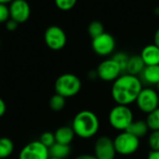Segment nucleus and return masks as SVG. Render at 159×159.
Segmentation results:
<instances>
[{"label": "nucleus", "instance_id": "f257e3e1", "mask_svg": "<svg viewBox=\"0 0 159 159\" xmlns=\"http://www.w3.org/2000/svg\"><path fill=\"white\" fill-rule=\"evenodd\" d=\"M143 90V82L137 76L123 74L113 83L111 95L117 105L129 106L136 99Z\"/></svg>", "mask_w": 159, "mask_h": 159}, {"label": "nucleus", "instance_id": "f03ea898", "mask_svg": "<svg viewBox=\"0 0 159 159\" xmlns=\"http://www.w3.org/2000/svg\"><path fill=\"white\" fill-rule=\"evenodd\" d=\"M72 128L77 137L85 140L90 139L98 133L100 120L93 112L88 110L81 111L74 117Z\"/></svg>", "mask_w": 159, "mask_h": 159}, {"label": "nucleus", "instance_id": "7ed1b4c3", "mask_svg": "<svg viewBox=\"0 0 159 159\" xmlns=\"http://www.w3.org/2000/svg\"><path fill=\"white\" fill-rule=\"evenodd\" d=\"M108 120L110 126L120 132L127 131L129 127L134 121L133 112L129 106L116 105L109 112Z\"/></svg>", "mask_w": 159, "mask_h": 159}, {"label": "nucleus", "instance_id": "20e7f679", "mask_svg": "<svg viewBox=\"0 0 159 159\" xmlns=\"http://www.w3.org/2000/svg\"><path fill=\"white\" fill-rule=\"evenodd\" d=\"M55 92L67 98L76 96L81 90L80 79L72 73H65L58 77L55 82Z\"/></svg>", "mask_w": 159, "mask_h": 159}, {"label": "nucleus", "instance_id": "39448f33", "mask_svg": "<svg viewBox=\"0 0 159 159\" xmlns=\"http://www.w3.org/2000/svg\"><path fill=\"white\" fill-rule=\"evenodd\" d=\"M113 141L116 154L121 156L133 155L140 147V139L128 131L120 132Z\"/></svg>", "mask_w": 159, "mask_h": 159}, {"label": "nucleus", "instance_id": "423d86ee", "mask_svg": "<svg viewBox=\"0 0 159 159\" xmlns=\"http://www.w3.org/2000/svg\"><path fill=\"white\" fill-rule=\"evenodd\" d=\"M139 110L144 113H151L158 108V93L152 88H143L136 99Z\"/></svg>", "mask_w": 159, "mask_h": 159}, {"label": "nucleus", "instance_id": "0eeeda50", "mask_svg": "<svg viewBox=\"0 0 159 159\" xmlns=\"http://www.w3.org/2000/svg\"><path fill=\"white\" fill-rule=\"evenodd\" d=\"M44 39L47 46L53 51L61 50L67 41L65 32L57 25H51L47 28L44 35Z\"/></svg>", "mask_w": 159, "mask_h": 159}, {"label": "nucleus", "instance_id": "6e6552de", "mask_svg": "<svg viewBox=\"0 0 159 159\" xmlns=\"http://www.w3.org/2000/svg\"><path fill=\"white\" fill-rule=\"evenodd\" d=\"M94 52L100 56H107L114 52L116 49V39L109 33H103L92 39L91 42Z\"/></svg>", "mask_w": 159, "mask_h": 159}, {"label": "nucleus", "instance_id": "1a4fd4ad", "mask_svg": "<svg viewBox=\"0 0 159 159\" xmlns=\"http://www.w3.org/2000/svg\"><path fill=\"white\" fill-rule=\"evenodd\" d=\"M19 159H49L48 148L39 141L31 142L20 150Z\"/></svg>", "mask_w": 159, "mask_h": 159}, {"label": "nucleus", "instance_id": "9d476101", "mask_svg": "<svg viewBox=\"0 0 159 159\" xmlns=\"http://www.w3.org/2000/svg\"><path fill=\"white\" fill-rule=\"evenodd\" d=\"M96 72L98 78L104 82H115L119 76H121L122 70L119 66L111 58L100 63Z\"/></svg>", "mask_w": 159, "mask_h": 159}, {"label": "nucleus", "instance_id": "9b49d317", "mask_svg": "<svg viewBox=\"0 0 159 159\" xmlns=\"http://www.w3.org/2000/svg\"><path fill=\"white\" fill-rule=\"evenodd\" d=\"M116 155L114 141L107 136L99 137L94 145V156L98 159H115Z\"/></svg>", "mask_w": 159, "mask_h": 159}, {"label": "nucleus", "instance_id": "f8f14e48", "mask_svg": "<svg viewBox=\"0 0 159 159\" xmlns=\"http://www.w3.org/2000/svg\"><path fill=\"white\" fill-rule=\"evenodd\" d=\"M8 8L10 19L14 20L18 23L25 22L31 14L30 5L26 0H13Z\"/></svg>", "mask_w": 159, "mask_h": 159}, {"label": "nucleus", "instance_id": "ddd939ff", "mask_svg": "<svg viewBox=\"0 0 159 159\" xmlns=\"http://www.w3.org/2000/svg\"><path fill=\"white\" fill-rule=\"evenodd\" d=\"M141 57L147 66H158L159 65V48L154 43L146 45L141 52Z\"/></svg>", "mask_w": 159, "mask_h": 159}, {"label": "nucleus", "instance_id": "4468645a", "mask_svg": "<svg viewBox=\"0 0 159 159\" xmlns=\"http://www.w3.org/2000/svg\"><path fill=\"white\" fill-rule=\"evenodd\" d=\"M54 136H55L56 142L64 144V145H70V143L73 142L75 134L72 127L63 126V127H59L55 131Z\"/></svg>", "mask_w": 159, "mask_h": 159}, {"label": "nucleus", "instance_id": "2eb2a0df", "mask_svg": "<svg viewBox=\"0 0 159 159\" xmlns=\"http://www.w3.org/2000/svg\"><path fill=\"white\" fill-rule=\"evenodd\" d=\"M142 79L144 82L150 85H156L159 83V65L158 66H147L141 73Z\"/></svg>", "mask_w": 159, "mask_h": 159}, {"label": "nucleus", "instance_id": "dca6fc26", "mask_svg": "<svg viewBox=\"0 0 159 159\" xmlns=\"http://www.w3.org/2000/svg\"><path fill=\"white\" fill-rule=\"evenodd\" d=\"M144 67H145V65H144L141 55H132L129 59L126 71H127V74H129L132 76H137L143 72Z\"/></svg>", "mask_w": 159, "mask_h": 159}, {"label": "nucleus", "instance_id": "f3484780", "mask_svg": "<svg viewBox=\"0 0 159 159\" xmlns=\"http://www.w3.org/2000/svg\"><path fill=\"white\" fill-rule=\"evenodd\" d=\"M71 153V148L69 145L61 144L55 142L51 147L48 148L49 158L65 159Z\"/></svg>", "mask_w": 159, "mask_h": 159}, {"label": "nucleus", "instance_id": "a211bd4d", "mask_svg": "<svg viewBox=\"0 0 159 159\" xmlns=\"http://www.w3.org/2000/svg\"><path fill=\"white\" fill-rule=\"evenodd\" d=\"M148 130H149V127L146 124V121H143V120L133 121L132 124L127 129L128 132L137 137L138 139L143 138L148 133Z\"/></svg>", "mask_w": 159, "mask_h": 159}, {"label": "nucleus", "instance_id": "6ab92c4d", "mask_svg": "<svg viewBox=\"0 0 159 159\" xmlns=\"http://www.w3.org/2000/svg\"><path fill=\"white\" fill-rule=\"evenodd\" d=\"M14 150V143L13 142L7 138L3 137L0 138V159L7 158Z\"/></svg>", "mask_w": 159, "mask_h": 159}, {"label": "nucleus", "instance_id": "aec40b11", "mask_svg": "<svg viewBox=\"0 0 159 159\" xmlns=\"http://www.w3.org/2000/svg\"><path fill=\"white\" fill-rule=\"evenodd\" d=\"M65 104H66V98L58 94H55L49 99V108L54 112L61 111L65 107Z\"/></svg>", "mask_w": 159, "mask_h": 159}, {"label": "nucleus", "instance_id": "412c9836", "mask_svg": "<svg viewBox=\"0 0 159 159\" xmlns=\"http://www.w3.org/2000/svg\"><path fill=\"white\" fill-rule=\"evenodd\" d=\"M145 121L149 129L152 131H159V107L151 113L147 114Z\"/></svg>", "mask_w": 159, "mask_h": 159}, {"label": "nucleus", "instance_id": "4be33fe9", "mask_svg": "<svg viewBox=\"0 0 159 159\" xmlns=\"http://www.w3.org/2000/svg\"><path fill=\"white\" fill-rule=\"evenodd\" d=\"M88 32H89V35L90 36V37L93 39V38L101 36L102 34H103L104 28H103V25L101 22L93 21L89 23V25L88 27Z\"/></svg>", "mask_w": 159, "mask_h": 159}, {"label": "nucleus", "instance_id": "5701e85b", "mask_svg": "<svg viewBox=\"0 0 159 159\" xmlns=\"http://www.w3.org/2000/svg\"><path fill=\"white\" fill-rule=\"evenodd\" d=\"M112 59L119 66V67L121 68L122 72L123 71H126V68H127V66H128V62H129V56L125 53V52H116L113 57Z\"/></svg>", "mask_w": 159, "mask_h": 159}, {"label": "nucleus", "instance_id": "b1692460", "mask_svg": "<svg viewBox=\"0 0 159 159\" xmlns=\"http://www.w3.org/2000/svg\"><path fill=\"white\" fill-rule=\"evenodd\" d=\"M39 142H40L42 144H44L46 147H48V148L51 147V146L56 142L54 133L49 132V131H47V132L42 133L41 136H40Z\"/></svg>", "mask_w": 159, "mask_h": 159}, {"label": "nucleus", "instance_id": "393cba45", "mask_svg": "<svg viewBox=\"0 0 159 159\" xmlns=\"http://www.w3.org/2000/svg\"><path fill=\"white\" fill-rule=\"evenodd\" d=\"M148 145L151 151H159V131H152L148 138Z\"/></svg>", "mask_w": 159, "mask_h": 159}, {"label": "nucleus", "instance_id": "a878e982", "mask_svg": "<svg viewBox=\"0 0 159 159\" xmlns=\"http://www.w3.org/2000/svg\"><path fill=\"white\" fill-rule=\"evenodd\" d=\"M54 1L56 7L61 10H70L75 6L77 0H54Z\"/></svg>", "mask_w": 159, "mask_h": 159}, {"label": "nucleus", "instance_id": "bb28decb", "mask_svg": "<svg viewBox=\"0 0 159 159\" xmlns=\"http://www.w3.org/2000/svg\"><path fill=\"white\" fill-rule=\"evenodd\" d=\"M10 18L9 8L5 4H0V22H6Z\"/></svg>", "mask_w": 159, "mask_h": 159}, {"label": "nucleus", "instance_id": "cd10ccee", "mask_svg": "<svg viewBox=\"0 0 159 159\" xmlns=\"http://www.w3.org/2000/svg\"><path fill=\"white\" fill-rule=\"evenodd\" d=\"M18 24L19 23L17 22H15L14 20H12V19H9L7 22H6V27H7V29L8 31H14V30H16L17 27H18Z\"/></svg>", "mask_w": 159, "mask_h": 159}, {"label": "nucleus", "instance_id": "c85d7f7f", "mask_svg": "<svg viewBox=\"0 0 159 159\" xmlns=\"http://www.w3.org/2000/svg\"><path fill=\"white\" fill-rule=\"evenodd\" d=\"M6 111H7L6 103H5V101L0 97V118L6 113Z\"/></svg>", "mask_w": 159, "mask_h": 159}, {"label": "nucleus", "instance_id": "c756f323", "mask_svg": "<svg viewBox=\"0 0 159 159\" xmlns=\"http://www.w3.org/2000/svg\"><path fill=\"white\" fill-rule=\"evenodd\" d=\"M75 159H98L94 155H89V154H84L76 157Z\"/></svg>", "mask_w": 159, "mask_h": 159}, {"label": "nucleus", "instance_id": "7c9ffc66", "mask_svg": "<svg viewBox=\"0 0 159 159\" xmlns=\"http://www.w3.org/2000/svg\"><path fill=\"white\" fill-rule=\"evenodd\" d=\"M147 159H159V151H151L148 154Z\"/></svg>", "mask_w": 159, "mask_h": 159}, {"label": "nucleus", "instance_id": "2f4dec72", "mask_svg": "<svg viewBox=\"0 0 159 159\" xmlns=\"http://www.w3.org/2000/svg\"><path fill=\"white\" fill-rule=\"evenodd\" d=\"M154 41H155V44L159 48V28L156 31V33H155Z\"/></svg>", "mask_w": 159, "mask_h": 159}, {"label": "nucleus", "instance_id": "473e14b6", "mask_svg": "<svg viewBox=\"0 0 159 159\" xmlns=\"http://www.w3.org/2000/svg\"><path fill=\"white\" fill-rule=\"evenodd\" d=\"M13 0H0V4H5L7 5V3H11Z\"/></svg>", "mask_w": 159, "mask_h": 159}, {"label": "nucleus", "instance_id": "72a5a7b5", "mask_svg": "<svg viewBox=\"0 0 159 159\" xmlns=\"http://www.w3.org/2000/svg\"><path fill=\"white\" fill-rule=\"evenodd\" d=\"M157 87H158V90H159V83H158V84H157Z\"/></svg>", "mask_w": 159, "mask_h": 159}, {"label": "nucleus", "instance_id": "f704fd0d", "mask_svg": "<svg viewBox=\"0 0 159 159\" xmlns=\"http://www.w3.org/2000/svg\"><path fill=\"white\" fill-rule=\"evenodd\" d=\"M49 159H56V158H49Z\"/></svg>", "mask_w": 159, "mask_h": 159}, {"label": "nucleus", "instance_id": "c9c22d12", "mask_svg": "<svg viewBox=\"0 0 159 159\" xmlns=\"http://www.w3.org/2000/svg\"><path fill=\"white\" fill-rule=\"evenodd\" d=\"M0 44H1V41H0Z\"/></svg>", "mask_w": 159, "mask_h": 159}, {"label": "nucleus", "instance_id": "e433bc0d", "mask_svg": "<svg viewBox=\"0 0 159 159\" xmlns=\"http://www.w3.org/2000/svg\"><path fill=\"white\" fill-rule=\"evenodd\" d=\"M158 107H159V104H158Z\"/></svg>", "mask_w": 159, "mask_h": 159}]
</instances>
